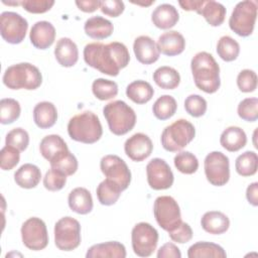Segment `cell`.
<instances>
[{
	"label": "cell",
	"mask_w": 258,
	"mask_h": 258,
	"mask_svg": "<svg viewBox=\"0 0 258 258\" xmlns=\"http://www.w3.org/2000/svg\"><path fill=\"white\" fill-rule=\"evenodd\" d=\"M83 55L88 66L111 77L118 76L120 70L126 68L130 60L127 46L118 41L107 44L102 42L88 43L84 48Z\"/></svg>",
	"instance_id": "6da1fadb"
},
{
	"label": "cell",
	"mask_w": 258,
	"mask_h": 258,
	"mask_svg": "<svg viewBox=\"0 0 258 258\" xmlns=\"http://www.w3.org/2000/svg\"><path fill=\"white\" fill-rule=\"evenodd\" d=\"M195 85L207 94L216 93L221 86L220 67L214 56L207 51H200L190 61Z\"/></svg>",
	"instance_id": "7a4b0ae2"
},
{
	"label": "cell",
	"mask_w": 258,
	"mask_h": 258,
	"mask_svg": "<svg viewBox=\"0 0 258 258\" xmlns=\"http://www.w3.org/2000/svg\"><path fill=\"white\" fill-rule=\"evenodd\" d=\"M68 133L75 141L93 144L101 139L103 128L99 117L95 113L85 111L70 119L68 123Z\"/></svg>",
	"instance_id": "3957f363"
},
{
	"label": "cell",
	"mask_w": 258,
	"mask_h": 258,
	"mask_svg": "<svg viewBox=\"0 0 258 258\" xmlns=\"http://www.w3.org/2000/svg\"><path fill=\"white\" fill-rule=\"evenodd\" d=\"M2 81L11 90H36L42 83V76L37 67L29 62H19L5 70Z\"/></svg>",
	"instance_id": "277c9868"
},
{
	"label": "cell",
	"mask_w": 258,
	"mask_h": 258,
	"mask_svg": "<svg viewBox=\"0 0 258 258\" xmlns=\"http://www.w3.org/2000/svg\"><path fill=\"white\" fill-rule=\"evenodd\" d=\"M103 114L110 131L117 136L127 134L136 124V114L134 110L121 100H116L105 105Z\"/></svg>",
	"instance_id": "5b68a950"
},
{
	"label": "cell",
	"mask_w": 258,
	"mask_h": 258,
	"mask_svg": "<svg viewBox=\"0 0 258 258\" xmlns=\"http://www.w3.org/2000/svg\"><path fill=\"white\" fill-rule=\"evenodd\" d=\"M196 136L195 126L185 119H178L166 126L161 133V145L169 152H178Z\"/></svg>",
	"instance_id": "8992f818"
},
{
	"label": "cell",
	"mask_w": 258,
	"mask_h": 258,
	"mask_svg": "<svg viewBox=\"0 0 258 258\" xmlns=\"http://www.w3.org/2000/svg\"><path fill=\"white\" fill-rule=\"evenodd\" d=\"M257 18V2L245 0L236 4L229 19L232 31L242 37L252 34Z\"/></svg>",
	"instance_id": "52a82bcc"
},
{
	"label": "cell",
	"mask_w": 258,
	"mask_h": 258,
	"mask_svg": "<svg viewBox=\"0 0 258 258\" xmlns=\"http://www.w3.org/2000/svg\"><path fill=\"white\" fill-rule=\"evenodd\" d=\"M54 244L61 251H73L81 244V225L72 217H63L54 225Z\"/></svg>",
	"instance_id": "ba28073f"
},
{
	"label": "cell",
	"mask_w": 258,
	"mask_h": 258,
	"mask_svg": "<svg viewBox=\"0 0 258 258\" xmlns=\"http://www.w3.org/2000/svg\"><path fill=\"white\" fill-rule=\"evenodd\" d=\"M158 232L149 223L140 222L131 231V244L133 252L139 257H149L156 250Z\"/></svg>",
	"instance_id": "9c48e42d"
},
{
	"label": "cell",
	"mask_w": 258,
	"mask_h": 258,
	"mask_svg": "<svg viewBox=\"0 0 258 258\" xmlns=\"http://www.w3.org/2000/svg\"><path fill=\"white\" fill-rule=\"evenodd\" d=\"M153 214L157 224L166 232L173 230L181 223V214L177 202L169 196L155 199Z\"/></svg>",
	"instance_id": "30bf717a"
},
{
	"label": "cell",
	"mask_w": 258,
	"mask_h": 258,
	"mask_svg": "<svg viewBox=\"0 0 258 258\" xmlns=\"http://www.w3.org/2000/svg\"><path fill=\"white\" fill-rule=\"evenodd\" d=\"M28 28L27 20L19 13L4 11L0 15V33L2 38L11 44L21 43Z\"/></svg>",
	"instance_id": "8fae6325"
},
{
	"label": "cell",
	"mask_w": 258,
	"mask_h": 258,
	"mask_svg": "<svg viewBox=\"0 0 258 258\" xmlns=\"http://www.w3.org/2000/svg\"><path fill=\"white\" fill-rule=\"evenodd\" d=\"M205 174L208 181L215 186L225 185L230 179V162L221 151L210 152L204 161Z\"/></svg>",
	"instance_id": "7c38bea8"
},
{
	"label": "cell",
	"mask_w": 258,
	"mask_h": 258,
	"mask_svg": "<svg viewBox=\"0 0 258 258\" xmlns=\"http://www.w3.org/2000/svg\"><path fill=\"white\" fill-rule=\"evenodd\" d=\"M21 238L26 248L32 251L44 249L48 244L45 223L37 217L27 219L21 226Z\"/></svg>",
	"instance_id": "4fadbf2b"
},
{
	"label": "cell",
	"mask_w": 258,
	"mask_h": 258,
	"mask_svg": "<svg viewBox=\"0 0 258 258\" xmlns=\"http://www.w3.org/2000/svg\"><path fill=\"white\" fill-rule=\"evenodd\" d=\"M100 168L107 179L115 182L122 190L127 189L131 182V171L121 157L114 154L103 156Z\"/></svg>",
	"instance_id": "5bb4252c"
},
{
	"label": "cell",
	"mask_w": 258,
	"mask_h": 258,
	"mask_svg": "<svg viewBox=\"0 0 258 258\" xmlns=\"http://www.w3.org/2000/svg\"><path fill=\"white\" fill-rule=\"evenodd\" d=\"M147 182L152 189L162 190L169 188L174 180L173 172L164 159L153 158L146 165Z\"/></svg>",
	"instance_id": "9a60e30c"
},
{
	"label": "cell",
	"mask_w": 258,
	"mask_h": 258,
	"mask_svg": "<svg viewBox=\"0 0 258 258\" xmlns=\"http://www.w3.org/2000/svg\"><path fill=\"white\" fill-rule=\"evenodd\" d=\"M126 155L133 161L140 162L150 156L153 150L151 139L144 133H135L124 143Z\"/></svg>",
	"instance_id": "2e32d148"
},
{
	"label": "cell",
	"mask_w": 258,
	"mask_h": 258,
	"mask_svg": "<svg viewBox=\"0 0 258 258\" xmlns=\"http://www.w3.org/2000/svg\"><path fill=\"white\" fill-rule=\"evenodd\" d=\"M29 39L35 48L46 49L54 42L55 28L48 21H37L30 29Z\"/></svg>",
	"instance_id": "e0dca14e"
},
{
	"label": "cell",
	"mask_w": 258,
	"mask_h": 258,
	"mask_svg": "<svg viewBox=\"0 0 258 258\" xmlns=\"http://www.w3.org/2000/svg\"><path fill=\"white\" fill-rule=\"evenodd\" d=\"M133 51L137 60L142 64H151L157 61L160 54L156 42L147 35H140L135 38Z\"/></svg>",
	"instance_id": "ac0fdd59"
},
{
	"label": "cell",
	"mask_w": 258,
	"mask_h": 258,
	"mask_svg": "<svg viewBox=\"0 0 258 258\" xmlns=\"http://www.w3.org/2000/svg\"><path fill=\"white\" fill-rule=\"evenodd\" d=\"M159 52L167 56L180 54L185 48V39L181 33L176 30H169L162 33L157 39Z\"/></svg>",
	"instance_id": "d6986e66"
},
{
	"label": "cell",
	"mask_w": 258,
	"mask_h": 258,
	"mask_svg": "<svg viewBox=\"0 0 258 258\" xmlns=\"http://www.w3.org/2000/svg\"><path fill=\"white\" fill-rule=\"evenodd\" d=\"M54 56L61 67H74L79 59V49L76 42L69 37L59 38L54 47Z\"/></svg>",
	"instance_id": "ffe728a7"
},
{
	"label": "cell",
	"mask_w": 258,
	"mask_h": 258,
	"mask_svg": "<svg viewBox=\"0 0 258 258\" xmlns=\"http://www.w3.org/2000/svg\"><path fill=\"white\" fill-rule=\"evenodd\" d=\"M179 20L177 9L168 3L158 5L151 14L152 23L160 29H169Z\"/></svg>",
	"instance_id": "44dd1931"
},
{
	"label": "cell",
	"mask_w": 258,
	"mask_h": 258,
	"mask_svg": "<svg viewBox=\"0 0 258 258\" xmlns=\"http://www.w3.org/2000/svg\"><path fill=\"white\" fill-rule=\"evenodd\" d=\"M87 258H125V246L118 241H109L91 246L87 253Z\"/></svg>",
	"instance_id": "7402d4cb"
},
{
	"label": "cell",
	"mask_w": 258,
	"mask_h": 258,
	"mask_svg": "<svg viewBox=\"0 0 258 258\" xmlns=\"http://www.w3.org/2000/svg\"><path fill=\"white\" fill-rule=\"evenodd\" d=\"M202 228L209 234L221 235L230 227L229 218L222 212L210 211L204 214L201 220Z\"/></svg>",
	"instance_id": "603a6c76"
},
{
	"label": "cell",
	"mask_w": 258,
	"mask_h": 258,
	"mask_svg": "<svg viewBox=\"0 0 258 258\" xmlns=\"http://www.w3.org/2000/svg\"><path fill=\"white\" fill-rule=\"evenodd\" d=\"M57 120V110L55 106L48 101L39 102L33 109V121L40 129L52 127Z\"/></svg>",
	"instance_id": "cb8c5ba5"
},
{
	"label": "cell",
	"mask_w": 258,
	"mask_h": 258,
	"mask_svg": "<svg viewBox=\"0 0 258 258\" xmlns=\"http://www.w3.org/2000/svg\"><path fill=\"white\" fill-rule=\"evenodd\" d=\"M85 33L93 39L108 38L114 30L112 22L102 16H93L86 20L84 25Z\"/></svg>",
	"instance_id": "d4e9b609"
},
{
	"label": "cell",
	"mask_w": 258,
	"mask_h": 258,
	"mask_svg": "<svg viewBox=\"0 0 258 258\" xmlns=\"http://www.w3.org/2000/svg\"><path fill=\"white\" fill-rule=\"evenodd\" d=\"M68 203L70 209L79 215L91 213L94 206L92 195L85 187L74 188L69 195Z\"/></svg>",
	"instance_id": "484cf974"
},
{
	"label": "cell",
	"mask_w": 258,
	"mask_h": 258,
	"mask_svg": "<svg viewBox=\"0 0 258 258\" xmlns=\"http://www.w3.org/2000/svg\"><path fill=\"white\" fill-rule=\"evenodd\" d=\"M220 143L226 150L230 152H236L246 145L247 135L242 128L237 126H230L222 132Z\"/></svg>",
	"instance_id": "4316f807"
},
{
	"label": "cell",
	"mask_w": 258,
	"mask_h": 258,
	"mask_svg": "<svg viewBox=\"0 0 258 258\" xmlns=\"http://www.w3.org/2000/svg\"><path fill=\"white\" fill-rule=\"evenodd\" d=\"M41 178V171L35 164L24 163L14 173V181L22 188L35 187Z\"/></svg>",
	"instance_id": "83f0119b"
},
{
	"label": "cell",
	"mask_w": 258,
	"mask_h": 258,
	"mask_svg": "<svg viewBox=\"0 0 258 258\" xmlns=\"http://www.w3.org/2000/svg\"><path fill=\"white\" fill-rule=\"evenodd\" d=\"M197 13L202 15L206 19L208 24L216 27L220 26L225 21L226 8L223 4L217 1L205 0Z\"/></svg>",
	"instance_id": "f1b7e54d"
},
{
	"label": "cell",
	"mask_w": 258,
	"mask_h": 258,
	"mask_svg": "<svg viewBox=\"0 0 258 258\" xmlns=\"http://www.w3.org/2000/svg\"><path fill=\"white\" fill-rule=\"evenodd\" d=\"M188 258H226L227 253L224 248L212 242H197L187 250Z\"/></svg>",
	"instance_id": "f546056e"
},
{
	"label": "cell",
	"mask_w": 258,
	"mask_h": 258,
	"mask_svg": "<svg viewBox=\"0 0 258 258\" xmlns=\"http://www.w3.org/2000/svg\"><path fill=\"white\" fill-rule=\"evenodd\" d=\"M154 95L152 86L142 80H137L130 83L126 88V96L134 103L142 105L149 102Z\"/></svg>",
	"instance_id": "4dcf8cb0"
},
{
	"label": "cell",
	"mask_w": 258,
	"mask_h": 258,
	"mask_svg": "<svg viewBox=\"0 0 258 258\" xmlns=\"http://www.w3.org/2000/svg\"><path fill=\"white\" fill-rule=\"evenodd\" d=\"M152 78L155 84L164 90H174L180 83L179 73L168 66H162L156 69Z\"/></svg>",
	"instance_id": "1f68e13d"
},
{
	"label": "cell",
	"mask_w": 258,
	"mask_h": 258,
	"mask_svg": "<svg viewBox=\"0 0 258 258\" xmlns=\"http://www.w3.org/2000/svg\"><path fill=\"white\" fill-rule=\"evenodd\" d=\"M68 145L66 141L56 134H50L42 138L39 144V151L43 158L50 161L57 154L68 150Z\"/></svg>",
	"instance_id": "d6a6232c"
},
{
	"label": "cell",
	"mask_w": 258,
	"mask_h": 258,
	"mask_svg": "<svg viewBox=\"0 0 258 258\" xmlns=\"http://www.w3.org/2000/svg\"><path fill=\"white\" fill-rule=\"evenodd\" d=\"M122 191L123 190L119 185L107 178L101 181L96 189L97 198L103 206H112L116 204Z\"/></svg>",
	"instance_id": "836d02e7"
},
{
	"label": "cell",
	"mask_w": 258,
	"mask_h": 258,
	"mask_svg": "<svg viewBox=\"0 0 258 258\" xmlns=\"http://www.w3.org/2000/svg\"><path fill=\"white\" fill-rule=\"evenodd\" d=\"M177 109V104L175 99L170 95L160 96L152 106L153 115L161 121L171 118Z\"/></svg>",
	"instance_id": "e575fe53"
},
{
	"label": "cell",
	"mask_w": 258,
	"mask_h": 258,
	"mask_svg": "<svg viewBox=\"0 0 258 258\" xmlns=\"http://www.w3.org/2000/svg\"><path fill=\"white\" fill-rule=\"evenodd\" d=\"M49 163L51 168L61 171L67 176L76 173L79 166L76 156L69 149L57 154L49 161Z\"/></svg>",
	"instance_id": "d590c367"
},
{
	"label": "cell",
	"mask_w": 258,
	"mask_h": 258,
	"mask_svg": "<svg viewBox=\"0 0 258 258\" xmlns=\"http://www.w3.org/2000/svg\"><path fill=\"white\" fill-rule=\"evenodd\" d=\"M235 168L241 176H252L257 172L258 156L254 151H245L240 154L235 162Z\"/></svg>",
	"instance_id": "8d00e7d4"
},
{
	"label": "cell",
	"mask_w": 258,
	"mask_h": 258,
	"mask_svg": "<svg viewBox=\"0 0 258 258\" xmlns=\"http://www.w3.org/2000/svg\"><path fill=\"white\" fill-rule=\"evenodd\" d=\"M217 53L223 60L233 61L239 56L240 45L233 37L224 35L218 40Z\"/></svg>",
	"instance_id": "74e56055"
},
{
	"label": "cell",
	"mask_w": 258,
	"mask_h": 258,
	"mask_svg": "<svg viewBox=\"0 0 258 258\" xmlns=\"http://www.w3.org/2000/svg\"><path fill=\"white\" fill-rule=\"evenodd\" d=\"M92 92L97 99L107 101L118 95V85L113 81L99 78L93 82Z\"/></svg>",
	"instance_id": "f35d334b"
},
{
	"label": "cell",
	"mask_w": 258,
	"mask_h": 258,
	"mask_svg": "<svg viewBox=\"0 0 258 258\" xmlns=\"http://www.w3.org/2000/svg\"><path fill=\"white\" fill-rule=\"evenodd\" d=\"M21 113L20 104L12 98H4L0 101V123L11 124L16 121Z\"/></svg>",
	"instance_id": "ab89813d"
},
{
	"label": "cell",
	"mask_w": 258,
	"mask_h": 258,
	"mask_svg": "<svg viewBox=\"0 0 258 258\" xmlns=\"http://www.w3.org/2000/svg\"><path fill=\"white\" fill-rule=\"evenodd\" d=\"M176 169L184 174H192L199 168V160L197 156L189 151L178 152L173 159Z\"/></svg>",
	"instance_id": "60d3db41"
},
{
	"label": "cell",
	"mask_w": 258,
	"mask_h": 258,
	"mask_svg": "<svg viewBox=\"0 0 258 258\" xmlns=\"http://www.w3.org/2000/svg\"><path fill=\"white\" fill-rule=\"evenodd\" d=\"M239 117L247 122H255L258 119V99L246 98L242 100L237 108Z\"/></svg>",
	"instance_id": "b9f144b4"
},
{
	"label": "cell",
	"mask_w": 258,
	"mask_h": 258,
	"mask_svg": "<svg viewBox=\"0 0 258 258\" xmlns=\"http://www.w3.org/2000/svg\"><path fill=\"white\" fill-rule=\"evenodd\" d=\"M207 101L200 95L192 94L186 97L184 100V109L186 113L195 118L204 116L207 112Z\"/></svg>",
	"instance_id": "7bdbcfd3"
},
{
	"label": "cell",
	"mask_w": 258,
	"mask_h": 258,
	"mask_svg": "<svg viewBox=\"0 0 258 258\" xmlns=\"http://www.w3.org/2000/svg\"><path fill=\"white\" fill-rule=\"evenodd\" d=\"M5 144L13 146L19 151H24L29 144V135L27 131L21 127L14 128L6 134Z\"/></svg>",
	"instance_id": "ee69618b"
},
{
	"label": "cell",
	"mask_w": 258,
	"mask_h": 258,
	"mask_svg": "<svg viewBox=\"0 0 258 258\" xmlns=\"http://www.w3.org/2000/svg\"><path fill=\"white\" fill-rule=\"evenodd\" d=\"M20 160V151L10 145H5L0 151V167L3 170H11Z\"/></svg>",
	"instance_id": "f6af8a7d"
},
{
	"label": "cell",
	"mask_w": 258,
	"mask_h": 258,
	"mask_svg": "<svg viewBox=\"0 0 258 258\" xmlns=\"http://www.w3.org/2000/svg\"><path fill=\"white\" fill-rule=\"evenodd\" d=\"M67 183V175L61 171L50 168L43 177V185L49 191L60 190Z\"/></svg>",
	"instance_id": "bcb514c9"
},
{
	"label": "cell",
	"mask_w": 258,
	"mask_h": 258,
	"mask_svg": "<svg viewBox=\"0 0 258 258\" xmlns=\"http://www.w3.org/2000/svg\"><path fill=\"white\" fill-rule=\"evenodd\" d=\"M237 86L243 93H252L257 89V75L254 71L245 69L237 76Z\"/></svg>",
	"instance_id": "7dc6e473"
},
{
	"label": "cell",
	"mask_w": 258,
	"mask_h": 258,
	"mask_svg": "<svg viewBox=\"0 0 258 258\" xmlns=\"http://www.w3.org/2000/svg\"><path fill=\"white\" fill-rule=\"evenodd\" d=\"M19 5H21L27 12L40 14L45 13L54 5L52 0H20Z\"/></svg>",
	"instance_id": "c3c4849f"
},
{
	"label": "cell",
	"mask_w": 258,
	"mask_h": 258,
	"mask_svg": "<svg viewBox=\"0 0 258 258\" xmlns=\"http://www.w3.org/2000/svg\"><path fill=\"white\" fill-rule=\"evenodd\" d=\"M169 238L176 243L184 244L191 240L192 238V230L187 223L181 221V223L176 226L173 230L167 232Z\"/></svg>",
	"instance_id": "681fc988"
},
{
	"label": "cell",
	"mask_w": 258,
	"mask_h": 258,
	"mask_svg": "<svg viewBox=\"0 0 258 258\" xmlns=\"http://www.w3.org/2000/svg\"><path fill=\"white\" fill-rule=\"evenodd\" d=\"M100 9L102 13L110 17H118L125 9L123 1L120 0H103L100 3Z\"/></svg>",
	"instance_id": "f907efd6"
},
{
	"label": "cell",
	"mask_w": 258,
	"mask_h": 258,
	"mask_svg": "<svg viewBox=\"0 0 258 258\" xmlns=\"http://www.w3.org/2000/svg\"><path fill=\"white\" fill-rule=\"evenodd\" d=\"M156 256L157 258H180L181 253L175 244L168 242L158 249Z\"/></svg>",
	"instance_id": "816d5d0a"
},
{
	"label": "cell",
	"mask_w": 258,
	"mask_h": 258,
	"mask_svg": "<svg viewBox=\"0 0 258 258\" xmlns=\"http://www.w3.org/2000/svg\"><path fill=\"white\" fill-rule=\"evenodd\" d=\"M100 0H77L76 5L80 10L87 13H92L100 8Z\"/></svg>",
	"instance_id": "f5cc1de1"
},
{
	"label": "cell",
	"mask_w": 258,
	"mask_h": 258,
	"mask_svg": "<svg viewBox=\"0 0 258 258\" xmlns=\"http://www.w3.org/2000/svg\"><path fill=\"white\" fill-rule=\"evenodd\" d=\"M246 198L249 204L254 207L258 206V182H252L246 189Z\"/></svg>",
	"instance_id": "db71d44e"
},
{
	"label": "cell",
	"mask_w": 258,
	"mask_h": 258,
	"mask_svg": "<svg viewBox=\"0 0 258 258\" xmlns=\"http://www.w3.org/2000/svg\"><path fill=\"white\" fill-rule=\"evenodd\" d=\"M205 0H184L178 1L180 7L185 11H196L198 12Z\"/></svg>",
	"instance_id": "11a10c76"
}]
</instances>
